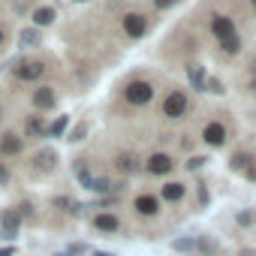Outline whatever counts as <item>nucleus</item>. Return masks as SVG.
<instances>
[{
  "instance_id": "nucleus-32",
  "label": "nucleus",
  "mask_w": 256,
  "mask_h": 256,
  "mask_svg": "<svg viewBox=\"0 0 256 256\" xmlns=\"http://www.w3.org/2000/svg\"><path fill=\"white\" fill-rule=\"evenodd\" d=\"M4 46H6V30L0 28V48H4Z\"/></svg>"
},
{
  "instance_id": "nucleus-6",
  "label": "nucleus",
  "mask_w": 256,
  "mask_h": 256,
  "mask_svg": "<svg viewBox=\"0 0 256 256\" xmlns=\"http://www.w3.org/2000/svg\"><path fill=\"white\" fill-rule=\"evenodd\" d=\"M90 226H94L100 235H118V232L124 229V223H120V217H118L114 211H96V214L90 217Z\"/></svg>"
},
{
  "instance_id": "nucleus-20",
  "label": "nucleus",
  "mask_w": 256,
  "mask_h": 256,
  "mask_svg": "<svg viewBox=\"0 0 256 256\" xmlns=\"http://www.w3.org/2000/svg\"><path fill=\"white\" fill-rule=\"evenodd\" d=\"M34 22H36V28H42V24H52V22H54V10H48V6L36 10V12H34Z\"/></svg>"
},
{
  "instance_id": "nucleus-37",
  "label": "nucleus",
  "mask_w": 256,
  "mask_h": 256,
  "mask_svg": "<svg viewBox=\"0 0 256 256\" xmlns=\"http://www.w3.org/2000/svg\"><path fill=\"white\" fill-rule=\"evenodd\" d=\"M250 4H253V10H256V0H250Z\"/></svg>"
},
{
  "instance_id": "nucleus-3",
  "label": "nucleus",
  "mask_w": 256,
  "mask_h": 256,
  "mask_svg": "<svg viewBox=\"0 0 256 256\" xmlns=\"http://www.w3.org/2000/svg\"><path fill=\"white\" fill-rule=\"evenodd\" d=\"M124 100L130 102V106H136V108H142V106H148V102L154 100V84H151L148 78H133V82H126Z\"/></svg>"
},
{
  "instance_id": "nucleus-18",
  "label": "nucleus",
  "mask_w": 256,
  "mask_h": 256,
  "mask_svg": "<svg viewBox=\"0 0 256 256\" xmlns=\"http://www.w3.org/2000/svg\"><path fill=\"white\" fill-rule=\"evenodd\" d=\"M187 78H190V84H193L196 90H205V84H208V82H205V70L196 66V64L187 66Z\"/></svg>"
},
{
  "instance_id": "nucleus-9",
  "label": "nucleus",
  "mask_w": 256,
  "mask_h": 256,
  "mask_svg": "<svg viewBox=\"0 0 256 256\" xmlns=\"http://www.w3.org/2000/svg\"><path fill=\"white\" fill-rule=\"evenodd\" d=\"M18 229H22V214H18V208L12 205V208H4V214H0V235H4L6 241H12L16 235H18Z\"/></svg>"
},
{
  "instance_id": "nucleus-33",
  "label": "nucleus",
  "mask_w": 256,
  "mask_h": 256,
  "mask_svg": "<svg viewBox=\"0 0 256 256\" xmlns=\"http://www.w3.org/2000/svg\"><path fill=\"white\" fill-rule=\"evenodd\" d=\"M238 256H256V250H250V247H244V250H241Z\"/></svg>"
},
{
  "instance_id": "nucleus-8",
  "label": "nucleus",
  "mask_w": 256,
  "mask_h": 256,
  "mask_svg": "<svg viewBox=\"0 0 256 256\" xmlns=\"http://www.w3.org/2000/svg\"><path fill=\"white\" fill-rule=\"evenodd\" d=\"M175 169V160L166 154V151H154L148 160H145V172L148 175H154V178H160V175H169Z\"/></svg>"
},
{
  "instance_id": "nucleus-29",
  "label": "nucleus",
  "mask_w": 256,
  "mask_h": 256,
  "mask_svg": "<svg viewBox=\"0 0 256 256\" xmlns=\"http://www.w3.org/2000/svg\"><path fill=\"white\" fill-rule=\"evenodd\" d=\"M172 4H175V0H154L157 10H166V6H172Z\"/></svg>"
},
{
  "instance_id": "nucleus-19",
  "label": "nucleus",
  "mask_w": 256,
  "mask_h": 256,
  "mask_svg": "<svg viewBox=\"0 0 256 256\" xmlns=\"http://www.w3.org/2000/svg\"><path fill=\"white\" fill-rule=\"evenodd\" d=\"M172 250H178V253H193V250H199V238H175V241H172Z\"/></svg>"
},
{
  "instance_id": "nucleus-30",
  "label": "nucleus",
  "mask_w": 256,
  "mask_h": 256,
  "mask_svg": "<svg viewBox=\"0 0 256 256\" xmlns=\"http://www.w3.org/2000/svg\"><path fill=\"white\" fill-rule=\"evenodd\" d=\"M244 175H247V181H253V184H256V163H253V166H250Z\"/></svg>"
},
{
  "instance_id": "nucleus-7",
  "label": "nucleus",
  "mask_w": 256,
  "mask_h": 256,
  "mask_svg": "<svg viewBox=\"0 0 256 256\" xmlns=\"http://www.w3.org/2000/svg\"><path fill=\"white\" fill-rule=\"evenodd\" d=\"M226 136H229V130H226L223 120H205V124H202V142H205L208 148L226 145Z\"/></svg>"
},
{
  "instance_id": "nucleus-23",
  "label": "nucleus",
  "mask_w": 256,
  "mask_h": 256,
  "mask_svg": "<svg viewBox=\"0 0 256 256\" xmlns=\"http://www.w3.org/2000/svg\"><path fill=\"white\" fill-rule=\"evenodd\" d=\"M42 36H40V30H22V42L24 46H36Z\"/></svg>"
},
{
  "instance_id": "nucleus-27",
  "label": "nucleus",
  "mask_w": 256,
  "mask_h": 256,
  "mask_svg": "<svg viewBox=\"0 0 256 256\" xmlns=\"http://www.w3.org/2000/svg\"><path fill=\"white\" fill-rule=\"evenodd\" d=\"M208 199H211V196H208V187H205V184H199V205L205 208V202H208Z\"/></svg>"
},
{
  "instance_id": "nucleus-31",
  "label": "nucleus",
  "mask_w": 256,
  "mask_h": 256,
  "mask_svg": "<svg viewBox=\"0 0 256 256\" xmlns=\"http://www.w3.org/2000/svg\"><path fill=\"white\" fill-rule=\"evenodd\" d=\"M0 256H16V247H0Z\"/></svg>"
},
{
  "instance_id": "nucleus-5",
  "label": "nucleus",
  "mask_w": 256,
  "mask_h": 256,
  "mask_svg": "<svg viewBox=\"0 0 256 256\" xmlns=\"http://www.w3.org/2000/svg\"><path fill=\"white\" fill-rule=\"evenodd\" d=\"M133 211H136V217H142V220H154V217H160V211H163V199H160L157 193H136V196H133Z\"/></svg>"
},
{
  "instance_id": "nucleus-24",
  "label": "nucleus",
  "mask_w": 256,
  "mask_h": 256,
  "mask_svg": "<svg viewBox=\"0 0 256 256\" xmlns=\"http://www.w3.org/2000/svg\"><path fill=\"white\" fill-rule=\"evenodd\" d=\"M82 253H88V244H70L60 256H82Z\"/></svg>"
},
{
  "instance_id": "nucleus-25",
  "label": "nucleus",
  "mask_w": 256,
  "mask_h": 256,
  "mask_svg": "<svg viewBox=\"0 0 256 256\" xmlns=\"http://www.w3.org/2000/svg\"><path fill=\"white\" fill-rule=\"evenodd\" d=\"M10 181H12V172H10V169L4 166V160H0V187H6Z\"/></svg>"
},
{
  "instance_id": "nucleus-13",
  "label": "nucleus",
  "mask_w": 256,
  "mask_h": 256,
  "mask_svg": "<svg viewBox=\"0 0 256 256\" xmlns=\"http://www.w3.org/2000/svg\"><path fill=\"white\" fill-rule=\"evenodd\" d=\"M184 196H187V184H184V181H166V184L160 187V199H163V202L178 205V202H184Z\"/></svg>"
},
{
  "instance_id": "nucleus-1",
  "label": "nucleus",
  "mask_w": 256,
  "mask_h": 256,
  "mask_svg": "<svg viewBox=\"0 0 256 256\" xmlns=\"http://www.w3.org/2000/svg\"><path fill=\"white\" fill-rule=\"evenodd\" d=\"M211 34H214V40L220 42V48H223L226 54H238L241 40H238L235 24H232L229 16H214V18H211Z\"/></svg>"
},
{
  "instance_id": "nucleus-21",
  "label": "nucleus",
  "mask_w": 256,
  "mask_h": 256,
  "mask_svg": "<svg viewBox=\"0 0 256 256\" xmlns=\"http://www.w3.org/2000/svg\"><path fill=\"white\" fill-rule=\"evenodd\" d=\"M66 126H70V118L60 114L54 124H48V136H60V133H66Z\"/></svg>"
},
{
  "instance_id": "nucleus-22",
  "label": "nucleus",
  "mask_w": 256,
  "mask_h": 256,
  "mask_svg": "<svg viewBox=\"0 0 256 256\" xmlns=\"http://www.w3.org/2000/svg\"><path fill=\"white\" fill-rule=\"evenodd\" d=\"M238 226H256V211H238Z\"/></svg>"
},
{
  "instance_id": "nucleus-34",
  "label": "nucleus",
  "mask_w": 256,
  "mask_h": 256,
  "mask_svg": "<svg viewBox=\"0 0 256 256\" xmlns=\"http://www.w3.org/2000/svg\"><path fill=\"white\" fill-rule=\"evenodd\" d=\"M247 88H250V90H253V94H256V76H253V78H250V82H247Z\"/></svg>"
},
{
  "instance_id": "nucleus-36",
  "label": "nucleus",
  "mask_w": 256,
  "mask_h": 256,
  "mask_svg": "<svg viewBox=\"0 0 256 256\" xmlns=\"http://www.w3.org/2000/svg\"><path fill=\"white\" fill-rule=\"evenodd\" d=\"M0 120H4V106H0Z\"/></svg>"
},
{
  "instance_id": "nucleus-14",
  "label": "nucleus",
  "mask_w": 256,
  "mask_h": 256,
  "mask_svg": "<svg viewBox=\"0 0 256 256\" xmlns=\"http://www.w3.org/2000/svg\"><path fill=\"white\" fill-rule=\"evenodd\" d=\"M112 166L120 172V175H136L139 169H142V163H139V157L136 154H130V151H124V154H118L114 160H112Z\"/></svg>"
},
{
  "instance_id": "nucleus-16",
  "label": "nucleus",
  "mask_w": 256,
  "mask_h": 256,
  "mask_svg": "<svg viewBox=\"0 0 256 256\" xmlns=\"http://www.w3.org/2000/svg\"><path fill=\"white\" fill-rule=\"evenodd\" d=\"M54 166H58V154L54 151H40L34 157V172H40V175H48Z\"/></svg>"
},
{
  "instance_id": "nucleus-10",
  "label": "nucleus",
  "mask_w": 256,
  "mask_h": 256,
  "mask_svg": "<svg viewBox=\"0 0 256 256\" xmlns=\"http://www.w3.org/2000/svg\"><path fill=\"white\" fill-rule=\"evenodd\" d=\"M30 106L36 108V114H42V112H52V108L58 106L54 88H48V84H40V88L30 94Z\"/></svg>"
},
{
  "instance_id": "nucleus-12",
  "label": "nucleus",
  "mask_w": 256,
  "mask_h": 256,
  "mask_svg": "<svg viewBox=\"0 0 256 256\" xmlns=\"http://www.w3.org/2000/svg\"><path fill=\"white\" fill-rule=\"evenodd\" d=\"M24 154V139L12 130L0 133V157H22Z\"/></svg>"
},
{
  "instance_id": "nucleus-35",
  "label": "nucleus",
  "mask_w": 256,
  "mask_h": 256,
  "mask_svg": "<svg viewBox=\"0 0 256 256\" xmlns=\"http://www.w3.org/2000/svg\"><path fill=\"white\" fill-rule=\"evenodd\" d=\"M94 256H114V253H108V250H96Z\"/></svg>"
},
{
  "instance_id": "nucleus-2",
  "label": "nucleus",
  "mask_w": 256,
  "mask_h": 256,
  "mask_svg": "<svg viewBox=\"0 0 256 256\" xmlns=\"http://www.w3.org/2000/svg\"><path fill=\"white\" fill-rule=\"evenodd\" d=\"M160 114H163L166 120H181L184 114H190V96H187V90L172 88V90L163 96V102H160Z\"/></svg>"
},
{
  "instance_id": "nucleus-28",
  "label": "nucleus",
  "mask_w": 256,
  "mask_h": 256,
  "mask_svg": "<svg viewBox=\"0 0 256 256\" xmlns=\"http://www.w3.org/2000/svg\"><path fill=\"white\" fill-rule=\"evenodd\" d=\"M208 157H190V163H187V169H199L202 163H205Z\"/></svg>"
},
{
  "instance_id": "nucleus-4",
  "label": "nucleus",
  "mask_w": 256,
  "mask_h": 256,
  "mask_svg": "<svg viewBox=\"0 0 256 256\" xmlns=\"http://www.w3.org/2000/svg\"><path fill=\"white\" fill-rule=\"evenodd\" d=\"M10 72H12L16 82H40V78L46 76V64H42L40 58H22V60L12 64Z\"/></svg>"
},
{
  "instance_id": "nucleus-15",
  "label": "nucleus",
  "mask_w": 256,
  "mask_h": 256,
  "mask_svg": "<svg viewBox=\"0 0 256 256\" xmlns=\"http://www.w3.org/2000/svg\"><path fill=\"white\" fill-rule=\"evenodd\" d=\"M24 133H28L30 139H42V136H48V124L42 120V114H30V118L24 120Z\"/></svg>"
},
{
  "instance_id": "nucleus-17",
  "label": "nucleus",
  "mask_w": 256,
  "mask_h": 256,
  "mask_svg": "<svg viewBox=\"0 0 256 256\" xmlns=\"http://www.w3.org/2000/svg\"><path fill=\"white\" fill-rule=\"evenodd\" d=\"M253 163H256V160H253L247 151H235V154L229 157V169H232V172H247Z\"/></svg>"
},
{
  "instance_id": "nucleus-11",
  "label": "nucleus",
  "mask_w": 256,
  "mask_h": 256,
  "mask_svg": "<svg viewBox=\"0 0 256 256\" xmlns=\"http://www.w3.org/2000/svg\"><path fill=\"white\" fill-rule=\"evenodd\" d=\"M124 34L130 40H142L148 34V18L142 12H126L124 16Z\"/></svg>"
},
{
  "instance_id": "nucleus-26",
  "label": "nucleus",
  "mask_w": 256,
  "mask_h": 256,
  "mask_svg": "<svg viewBox=\"0 0 256 256\" xmlns=\"http://www.w3.org/2000/svg\"><path fill=\"white\" fill-rule=\"evenodd\" d=\"M84 133H88V124H84V120H82V124H78V126H76V130H72V136H70V139H72V142H78V139H82V136H84Z\"/></svg>"
}]
</instances>
